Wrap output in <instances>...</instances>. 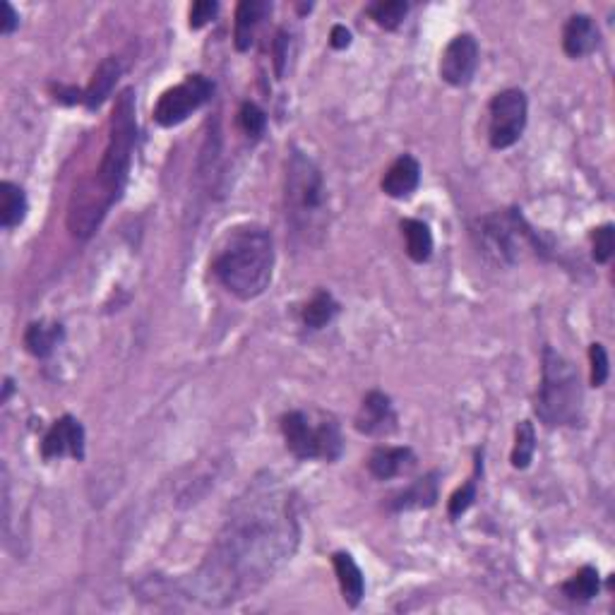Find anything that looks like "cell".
Wrapping results in <instances>:
<instances>
[{"instance_id": "obj_30", "label": "cell", "mask_w": 615, "mask_h": 615, "mask_svg": "<svg viewBox=\"0 0 615 615\" xmlns=\"http://www.w3.org/2000/svg\"><path fill=\"white\" fill-rule=\"evenodd\" d=\"M594 260L601 262V265H606L608 260H611L615 241H613V224H603L599 229L594 231Z\"/></svg>"}, {"instance_id": "obj_12", "label": "cell", "mask_w": 615, "mask_h": 615, "mask_svg": "<svg viewBox=\"0 0 615 615\" xmlns=\"http://www.w3.org/2000/svg\"><path fill=\"white\" fill-rule=\"evenodd\" d=\"M356 431L363 435H390L397 431V414L387 394L373 390L363 397L356 414Z\"/></svg>"}, {"instance_id": "obj_27", "label": "cell", "mask_w": 615, "mask_h": 615, "mask_svg": "<svg viewBox=\"0 0 615 615\" xmlns=\"http://www.w3.org/2000/svg\"><path fill=\"white\" fill-rule=\"evenodd\" d=\"M479 469H481V452H476V474H479ZM476 474L471 476V479L464 483L462 488H457V491L452 493L450 503H447V512H450L452 519L462 517L464 512H467L469 507L474 505V500H476Z\"/></svg>"}, {"instance_id": "obj_20", "label": "cell", "mask_w": 615, "mask_h": 615, "mask_svg": "<svg viewBox=\"0 0 615 615\" xmlns=\"http://www.w3.org/2000/svg\"><path fill=\"white\" fill-rule=\"evenodd\" d=\"M63 337H65L63 325H58V322L39 320V322H32V325L27 327L25 346L32 356L49 358L53 351H56V346L63 342Z\"/></svg>"}, {"instance_id": "obj_31", "label": "cell", "mask_w": 615, "mask_h": 615, "mask_svg": "<svg viewBox=\"0 0 615 615\" xmlns=\"http://www.w3.org/2000/svg\"><path fill=\"white\" fill-rule=\"evenodd\" d=\"M219 3L217 0H197L190 5V29H202L217 17Z\"/></svg>"}, {"instance_id": "obj_8", "label": "cell", "mask_w": 615, "mask_h": 615, "mask_svg": "<svg viewBox=\"0 0 615 615\" xmlns=\"http://www.w3.org/2000/svg\"><path fill=\"white\" fill-rule=\"evenodd\" d=\"M214 82L207 80L205 75H188L181 85L166 89L161 94L157 106H154V121L161 128H173V125H181L185 118L193 116V113L205 106L212 99Z\"/></svg>"}, {"instance_id": "obj_33", "label": "cell", "mask_w": 615, "mask_h": 615, "mask_svg": "<svg viewBox=\"0 0 615 615\" xmlns=\"http://www.w3.org/2000/svg\"><path fill=\"white\" fill-rule=\"evenodd\" d=\"M17 27H20V15H17L13 5L3 3V22H0V29H3V34L8 37V34H13Z\"/></svg>"}, {"instance_id": "obj_16", "label": "cell", "mask_w": 615, "mask_h": 615, "mask_svg": "<svg viewBox=\"0 0 615 615\" xmlns=\"http://www.w3.org/2000/svg\"><path fill=\"white\" fill-rule=\"evenodd\" d=\"M270 13L272 3H265V0H243V3H238L234 22V44L238 51H248L253 46L260 22Z\"/></svg>"}, {"instance_id": "obj_5", "label": "cell", "mask_w": 615, "mask_h": 615, "mask_svg": "<svg viewBox=\"0 0 615 615\" xmlns=\"http://www.w3.org/2000/svg\"><path fill=\"white\" fill-rule=\"evenodd\" d=\"M541 385L536 394V416L548 428L577 426L582 421V385L577 368L546 346L543 349Z\"/></svg>"}, {"instance_id": "obj_11", "label": "cell", "mask_w": 615, "mask_h": 615, "mask_svg": "<svg viewBox=\"0 0 615 615\" xmlns=\"http://www.w3.org/2000/svg\"><path fill=\"white\" fill-rule=\"evenodd\" d=\"M41 457H73L77 462H82V459H85V428H82V423L70 414L53 421L51 428L44 435V440H41Z\"/></svg>"}, {"instance_id": "obj_13", "label": "cell", "mask_w": 615, "mask_h": 615, "mask_svg": "<svg viewBox=\"0 0 615 615\" xmlns=\"http://www.w3.org/2000/svg\"><path fill=\"white\" fill-rule=\"evenodd\" d=\"M419 183H421V164L411 157V154H402V157L394 161L390 169L385 171L380 188L387 197L404 200V197L416 193Z\"/></svg>"}, {"instance_id": "obj_1", "label": "cell", "mask_w": 615, "mask_h": 615, "mask_svg": "<svg viewBox=\"0 0 615 615\" xmlns=\"http://www.w3.org/2000/svg\"><path fill=\"white\" fill-rule=\"evenodd\" d=\"M298 517L291 491L262 476L236 500L193 577V599L222 608L246 599L274 577L298 546Z\"/></svg>"}, {"instance_id": "obj_17", "label": "cell", "mask_w": 615, "mask_h": 615, "mask_svg": "<svg viewBox=\"0 0 615 615\" xmlns=\"http://www.w3.org/2000/svg\"><path fill=\"white\" fill-rule=\"evenodd\" d=\"M332 567L334 575H337L339 589H342V599L349 608H356L358 603L366 596V579H363L361 567L356 565V560L349 553L339 551L332 555Z\"/></svg>"}, {"instance_id": "obj_14", "label": "cell", "mask_w": 615, "mask_h": 615, "mask_svg": "<svg viewBox=\"0 0 615 615\" xmlns=\"http://www.w3.org/2000/svg\"><path fill=\"white\" fill-rule=\"evenodd\" d=\"M416 467V455L411 447H378L368 457V471L378 481H390Z\"/></svg>"}, {"instance_id": "obj_10", "label": "cell", "mask_w": 615, "mask_h": 615, "mask_svg": "<svg viewBox=\"0 0 615 615\" xmlns=\"http://www.w3.org/2000/svg\"><path fill=\"white\" fill-rule=\"evenodd\" d=\"M479 68V44L471 34H459L440 56V77L452 87H467Z\"/></svg>"}, {"instance_id": "obj_26", "label": "cell", "mask_w": 615, "mask_h": 615, "mask_svg": "<svg viewBox=\"0 0 615 615\" xmlns=\"http://www.w3.org/2000/svg\"><path fill=\"white\" fill-rule=\"evenodd\" d=\"M536 452V433L534 423L522 421L515 431V447H512V467L527 469Z\"/></svg>"}, {"instance_id": "obj_28", "label": "cell", "mask_w": 615, "mask_h": 615, "mask_svg": "<svg viewBox=\"0 0 615 615\" xmlns=\"http://www.w3.org/2000/svg\"><path fill=\"white\" fill-rule=\"evenodd\" d=\"M238 123H241V130L248 137L260 140L267 128V113L262 111L258 104H253V101H246V104L241 106V111H238Z\"/></svg>"}, {"instance_id": "obj_2", "label": "cell", "mask_w": 615, "mask_h": 615, "mask_svg": "<svg viewBox=\"0 0 615 615\" xmlns=\"http://www.w3.org/2000/svg\"><path fill=\"white\" fill-rule=\"evenodd\" d=\"M135 140V92L128 87L116 99V109H113L109 125V142H106L97 173L75 185L73 197H70L68 229L80 241L94 236L111 207L121 200L130 176V164H133Z\"/></svg>"}, {"instance_id": "obj_24", "label": "cell", "mask_w": 615, "mask_h": 615, "mask_svg": "<svg viewBox=\"0 0 615 615\" xmlns=\"http://www.w3.org/2000/svg\"><path fill=\"white\" fill-rule=\"evenodd\" d=\"M560 589H563V594L572 601H591L601 589L599 570L591 565H584L582 570H577Z\"/></svg>"}, {"instance_id": "obj_6", "label": "cell", "mask_w": 615, "mask_h": 615, "mask_svg": "<svg viewBox=\"0 0 615 615\" xmlns=\"http://www.w3.org/2000/svg\"><path fill=\"white\" fill-rule=\"evenodd\" d=\"M284 435L286 450L296 459L303 462H337L344 452V438L342 428H339L337 419L325 411H289L282 416L279 423Z\"/></svg>"}, {"instance_id": "obj_15", "label": "cell", "mask_w": 615, "mask_h": 615, "mask_svg": "<svg viewBox=\"0 0 615 615\" xmlns=\"http://www.w3.org/2000/svg\"><path fill=\"white\" fill-rule=\"evenodd\" d=\"M599 46V27L589 15H572L563 29V49L570 58H584Z\"/></svg>"}, {"instance_id": "obj_35", "label": "cell", "mask_w": 615, "mask_h": 615, "mask_svg": "<svg viewBox=\"0 0 615 615\" xmlns=\"http://www.w3.org/2000/svg\"><path fill=\"white\" fill-rule=\"evenodd\" d=\"M10 392H13V380H5V392H3V402H8V397H10Z\"/></svg>"}, {"instance_id": "obj_19", "label": "cell", "mask_w": 615, "mask_h": 615, "mask_svg": "<svg viewBox=\"0 0 615 615\" xmlns=\"http://www.w3.org/2000/svg\"><path fill=\"white\" fill-rule=\"evenodd\" d=\"M438 471H431L423 479H416L409 488L397 493L390 500V510L404 512V510H423V507H433L438 503Z\"/></svg>"}, {"instance_id": "obj_23", "label": "cell", "mask_w": 615, "mask_h": 615, "mask_svg": "<svg viewBox=\"0 0 615 615\" xmlns=\"http://www.w3.org/2000/svg\"><path fill=\"white\" fill-rule=\"evenodd\" d=\"M337 313H339V303L334 301L330 291L320 289L315 291L313 298L303 306L301 320L303 325L310 327V330H322V327H327L334 318H337Z\"/></svg>"}, {"instance_id": "obj_21", "label": "cell", "mask_w": 615, "mask_h": 615, "mask_svg": "<svg viewBox=\"0 0 615 615\" xmlns=\"http://www.w3.org/2000/svg\"><path fill=\"white\" fill-rule=\"evenodd\" d=\"M29 202L25 190L20 185L3 181L0 183V226L3 229H15L25 222Z\"/></svg>"}, {"instance_id": "obj_3", "label": "cell", "mask_w": 615, "mask_h": 615, "mask_svg": "<svg viewBox=\"0 0 615 615\" xmlns=\"http://www.w3.org/2000/svg\"><path fill=\"white\" fill-rule=\"evenodd\" d=\"M212 272L229 294L241 301L262 296L272 282L274 238L265 226H236L214 255Z\"/></svg>"}, {"instance_id": "obj_29", "label": "cell", "mask_w": 615, "mask_h": 615, "mask_svg": "<svg viewBox=\"0 0 615 615\" xmlns=\"http://www.w3.org/2000/svg\"><path fill=\"white\" fill-rule=\"evenodd\" d=\"M589 363H591V385L594 387H603L608 380V373H611V368H608V354H606V346L594 342L589 346Z\"/></svg>"}, {"instance_id": "obj_22", "label": "cell", "mask_w": 615, "mask_h": 615, "mask_svg": "<svg viewBox=\"0 0 615 615\" xmlns=\"http://www.w3.org/2000/svg\"><path fill=\"white\" fill-rule=\"evenodd\" d=\"M402 234L406 241V255H409L411 260L423 262L431 260L433 255V234H431V226L426 222H421V219H402Z\"/></svg>"}, {"instance_id": "obj_9", "label": "cell", "mask_w": 615, "mask_h": 615, "mask_svg": "<svg viewBox=\"0 0 615 615\" xmlns=\"http://www.w3.org/2000/svg\"><path fill=\"white\" fill-rule=\"evenodd\" d=\"M527 94L522 89H503L491 99L488 116H491V128H488V140L493 149H507L517 145L519 137L527 128Z\"/></svg>"}, {"instance_id": "obj_7", "label": "cell", "mask_w": 615, "mask_h": 615, "mask_svg": "<svg viewBox=\"0 0 615 615\" xmlns=\"http://www.w3.org/2000/svg\"><path fill=\"white\" fill-rule=\"evenodd\" d=\"M476 236H479L483 253L498 265H515L527 246L536 253L541 250L539 236L529 229V224L517 210L495 212L491 217L479 219Z\"/></svg>"}, {"instance_id": "obj_4", "label": "cell", "mask_w": 615, "mask_h": 615, "mask_svg": "<svg viewBox=\"0 0 615 615\" xmlns=\"http://www.w3.org/2000/svg\"><path fill=\"white\" fill-rule=\"evenodd\" d=\"M286 219L294 231L313 236L325 226L327 188L322 171L308 154L294 149L286 159Z\"/></svg>"}, {"instance_id": "obj_32", "label": "cell", "mask_w": 615, "mask_h": 615, "mask_svg": "<svg viewBox=\"0 0 615 615\" xmlns=\"http://www.w3.org/2000/svg\"><path fill=\"white\" fill-rule=\"evenodd\" d=\"M286 46H289V34H286V29H279L277 34V44H274V65H277V75H284V65L286 58H289V53H286Z\"/></svg>"}, {"instance_id": "obj_18", "label": "cell", "mask_w": 615, "mask_h": 615, "mask_svg": "<svg viewBox=\"0 0 615 615\" xmlns=\"http://www.w3.org/2000/svg\"><path fill=\"white\" fill-rule=\"evenodd\" d=\"M121 73H123V65L116 56L104 58V61L99 63V68L94 70V75H92V82H89L85 94H82V99H85V106L89 111L99 109V106L111 97L113 89H116L118 85V80H121Z\"/></svg>"}, {"instance_id": "obj_25", "label": "cell", "mask_w": 615, "mask_h": 615, "mask_svg": "<svg viewBox=\"0 0 615 615\" xmlns=\"http://www.w3.org/2000/svg\"><path fill=\"white\" fill-rule=\"evenodd\" d=\"M409 3H404V0H380V3L368 5L366 13L373 17L375 25L382 29H397L404 22V17L409 15Z\"/></svg>"}, {"instance_id": "obj_34", "label": "cell", "mask_w": 615, "mask_h": 615, "mask_svg": "<svg viewBox=\"0 0 615 615\" xmlns=\"http://www.w3.org/2000/svg\"><path fill=\"white\" fill-rule=\"evenodd\" d=\"M330 46L337 51H344L351 46V32L344 25H334L330 34Z\"/></svg>"}]
</instances>
